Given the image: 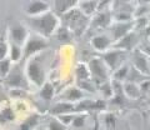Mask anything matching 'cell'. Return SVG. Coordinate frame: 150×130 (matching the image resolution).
<instances>
[{
    "instance_id": "cell-1",
    "label": "cell",
    "mask_w": 150,
    "mask_h": 130,
    "mask_svg": "<svg viewBox=\"0 0 150 130\" xmlns=\"http://www.w3.org/2000/svg\"><path fill=\"white\" fill-rule=\"evenodd\" d=\"M33 28L39 32L40 36H50L55 30L59 28V19L55 15V13L48 11L41 14L39 16H34L31 19Z\"/></svg>"
},
{
    "instance_id": "cell-2",
    "label": "cell",
    "mask_w": 150,
    "mask_h": 130,
    "mask_svg": "<svg viewBox=\"0 0 150 130\" xmlns=\"http://www.w3.org/2000/svg\"><path fill=\"white\" fill-rule=\"evenodd\" d=\"M26 76L36 86H43L45 84V71L39 55L30 58L26 65Z\"/></svg>"
},
{
    "instance_id": "cell-3",
    "label": "cell",
    "mask_w": 150,
    "mask_h": 130,
    "mask_svg": "<svg viewBox=\"0 0 150 130\" xmlns=\"http://www.w3.org/2000/svg\"><path fill=\"white\" fill-rule=\"evenodd\" d=\"M88 69L90 73V79L93 83H98L101 85L103 83L109 81V69L101 58H94L88 64Z\"/></svg>"
},
{
    "instance_id": "cell-4",
    "label": "cell",
    "mask_w": 150,
    "mask_h": 130,
    "mask_svg": "<svg viewBox=\"0 0 150 130\" xmlns=\"http://www.w3.org/2000/svg\"><path fill=\"white\" fill-rule=\"evenodd\" d=\"M63 16H64L65 26L71 32H78L79 30H84V28L88 24V16H85L80 10H76V9H71Z\"/></svg>"
},
{
    "instance_id": "cell-5",
    "label": "cell",
    "mask_w": 150,
    "mask_h": 130,
    "mask_svg": "<svg viewBox=\"0 0 150 130\" xmlns=\"http://www.w3.org/2000/svg\"><path fill=\"white\" fill-rule=\"evenodd\" d=\"M48 48V41H46L43 36L40 35H29V38L25 41L24 44V49H23V58L24 59H29L33 58L39 53V52H43L44 49Z\"/></svg>"
},
{
    "instance_id": "cell-6",
    "label": "cell",
    "mask_w": 150,
    "mask_h": 130,
    "mask_svg": "<svg viewBox=\"0 0 150 130\" xmlns=\"http://www.w3.org/2000/svg\"><path fill=\"white\" fill-rule=\"evenodd\" d=\"M101 60L105 63L109 70L115 71L116 69H119L123 61L125 60V52L123 50H118V49H112V50H108L105 53H101L100 55Z\"/></svg>"
},
{
    "instance_id": "cell-7",
    "label": "cell",
    "mask_w": 150,
    "mask_h": 130,
    "mask_svg": "<svg viewBox=\"0 0 150 130\" xmlns=\"http://www.w3.org/2000/svg\"><path fill=\"white\" fill-rule=\"evenodd\" d=\"M134 28V21H126V23H120L115 21L111 25V41H119L120 39H123L125 35H128L130 31H133Z\"/></svg>"
},
{
    "instance_id": "cell-8",
    "label": "cell",
    "mask_w": 150,
    "mask_h": 130,
    "mask_svg": "<svg viewBox=\"0 0 150 130\" xmlns=\"http://www.w3.org/2000/svg\"><path fill=\"white\" fill-rule=\"evenodd\" d=\"M139 43V38L135 31H130L128 35H125L123 39L112 44L114 49L123 50V52H128V50H133Z\"/></svg>"
},
{
    "instance_id": "cell-9",
    "label": "cell",
    "mask_w": 150,
    "mask_h": 130,
    "mask_svg": "<svg viewBox=\"0 0 150 130\" xmlns=\"http://www.w3.org/2000/svg\"><path fill=\"white\" fill-rule=\"evenodd\" d=\"M10 35H11V41L13 44L15 45H23L25 44V41L29 38V34H28V30L24 25L21 24H15L11 26L10 29Z\"/></svg>"
},
{
    "instance_id": "cell-10",
    "label": "cell",
    "mask_w": 150,
    "mask_h": 130,
    "mask_svg": "<svg viewBox=\"0 0 150 130\" xmlns=\"http://www.w3.org/2000/svg\"><path fill=\"white\" fill-rule=\"evenodd\" d=\"M133 66L137 69L138 71H140L144 75L149 76V58L145 54H143L142 52H137L134 53L133 57Z\"/></svg>"
},
{
    "instance_id": "cell-11",
    "label": "cell",
    "mask_w": 150,
    "mask_h": 130,
    "mask_svg": "<svg viewBox=\"0 0 150 130\" xmlns=\"http://www.w3.org/2000/svg\"><path fill=\"white\" fill-rule=\"evenodd\" d=\"M6 84L11 88H18L21 90V88L26 86V81L24 76L21 75V73L19 71L18 68H14L13 70H10L9 75L6 76Z\"/></svg>"
},
{
    "instance_id": "cell-12",
    "label": "cell",
    "mask_w": 150,
    "mask_h": 130,
    "mask_svg": "<svg viewBox=\"0 0 150 130\" xmlns=\"http://www.w3.org/2000/svg\"><path fill=\"white\" fill-rule=\"evenodd\" d=\"M49 4L44 1H31L29 4H26L25 6V13L28 15L33 16H39L41 14H45L49 11Z\"/></svg>"
},
{
    "instance_id": "cell-13",
    "label": "cell",
    "mask_w": 150,
    "mask_h": 130,
    "mask_svg": "<svg viewBox=\"0 0 150 130\" xmlns=\"http://www.w3.org/2000/svg\"><path fill=\"white\" fill-rule=\"evenodd\" d=\"M91 45H93L94 49L98 50V52L105 53V52L109 50V48L111 46V39L109 38V36L104 35V34L95 35L91 39Z\"/></svg>"
},
{
    "instance_id": "cell-14",
    "label": "cell",
    "mask_w": 150,
    "mask_h": 130,
    "mask_svg": "<svg viewBox=\"0 0 150 130\" xmlns=\"http://www.w3.org/2000/svg\"><path fill=\"white\" fill-rule=\"evenodd\" d=\"M111 24V15L108 11H100L93 18V20L90 23L91 28H96V29H103Z\"/></svg>"
},
{
    "instance_id": "cell-15",
    "label": "cell",
    "mask_w": 150,
    "mask_h": 130,
    "mask_svg": "<svg viewBox=\"0 0 150 130\" xmlns=\"http://www.w3.org/2000/svg\"><path fill=\"white\" fill-rule=\"evenodd\" d=\"M75 113V104L68 103V101H62V103L55 104L51 108V114L56 115H65V114H74Z\"/></svg>"
},
{
    "instance_id": "cell-16",
    "label": "cell",
    "mask_w": 150,
    "mask_h": 130,
    "mask_svg": "<svg viewBox=\"0 0 150 130\" xmlns=\"http://www.w3.org/2000/svg\"><path fill=\"white\" fill-rule=\"evenodd\" d=\"M78 5V1H68V0H64V1H54L53 4V8H54V11H55V15L56 14H60V15H65L68 11H70L71 9H74V6Z\"/></svg>"
},
{
    "instance_id": "cell-17",
    "label": "cell",
    "mask_w": 150,
    "mask_h": 130,
    "mask_svg": "<svg viewBox=\"0 0 150 130\" xmlns=\"http://www.w3.org/2000/svg\"><path fill=\"white\" fill-rule=\"evenodd\" d=\"M83 91L79 89V88H70V89H68L67 91L63 94V98L65 100L68 101V103H73V104H76L79 103L81 99H83Z\"/></svg>"
},
{
    "instance_id": "cell-18",
    "label": "cell",
    "mask_w": 150,
    "mask_h": 130,
    "mask_svg": "<svg viewBox=\"0 0 150 130\" xmlns=\"http://www.w3.org/2000/svg\"><path fill=\"white\" fill-rule=\"evenodd\" d=\"M123 90H124V94L128 95L130 99H138L142 95L140 86L138 84H134V83H124Z\"/></svg>"
},
{
    "instance_id": "cell-19",
    "label": "cell",
    "mask_w": 150,
    "mask_h": 130,
    "mask_svg": "<svg viewBox=\"0 0 150 130\" xmlns=\"http://www.w3.org/2000/svg\"><path fill=\"white\" fill-rule=\"evenodd\" d=\"M148 76L144 75V74H142L140 71H138L137 69H135L134 66L129 69V74H128V78H126V83H134V84H138V83H140V84H143L144 81H146L145 79H146Z\"/></svg>"
},
{
    "instance_id": "cell-20",
    "label": "cell",
    "mask_w": 150,
    "mask_h": 130,
    "mask_svg": "<svg viewBox=\"0 0 150 130\" xmlns=\"http://www.w3.org/2000/svg\"><path fill=\"white\" fill-rule=\"evenodd\" d=\"M98 1H81L78 3L79 10H80L85 16H90L91 14H94V11H96L98 9Z\"/></svg>"
},
{
    "instance_id": "cell-21",
    "label": "cell",
    "mask_w": 150,
    "mask_h": 130,
    "mask_svg": "<svg viewBox=\"0 0 150 130\" xmlns=\"http://www.w3.org/2000/svg\"><path fill=\"white\" fill-rule=\"evenodd\" d=\"M129 66L128 65H121L119 69H116L115 71H112V80L114 81H119V83H123L128 78V74H129Z\"/></svg>"
},
{
    "instance_id": "cell-22",
    "label": "cell",
    "mask_w": 150,
    "mask_h": 130,
    "mask_svg": "<svg viewBox=\"0 0 150 130\" xmlns=\"http://www.w3.org/2000/svg\"><path fill=\"white\" fill-rule=\"evenodd\" d=\"M54 94H55V90H54L53 84L45 81V84L40 88V96L43 98L45 101H50L51 99H53Z\"/></svg>"
},
{
    "instance_id": "cell-23",
    "label": "cell",
    "mask_w": 150,
    "mask_h": 130,
    "mask_svg": "<svg viewBox=\"0 0 150 130\" xmlns=\"http://www.w3.org/2000/svg\"><path fill=\"white\" fill-rule=\"evenodd\" d=\"M38 120H39V115L33 114L25 120V122H23L20 124V126H19L18 130H33L38 125Z\"/></svg>"
},
{
    "instance_id": "cell-24",
    "label": "cell",
    "mask_w": 150,
    "mask_h": 130,
    "mask_svg": "<svg viewBox=\"0 0 150 130\" xmlns=\"http://www.w3.org/2000/svg\"><path fill=\"white\" fill-rule=\"evenodd\" d=\"M23 55H24V53H23V49H21V46H19V45H15V44H11L10 45V49H9V59H10V61H19L21 58H23Z\"/></svg>"
},
{
    "instance_id": "cell-25",
    "label": "cell",
    "mask_w": 150,
    "mask_h": 130,
    "mask_svg": "<svg viewBox=\"0 0 150 130\" xmlns=\"http://www.w3.org/2000/svg\"><path fill=\"white\" fill-rule=\"evenodd\" d=\"M14 119H15V113H14V110L10 106H6V108L1 109V111H0V122L9 123V122H13Z\"/></svg>"
},
{
    "instance_id": "cell-26",
    "label": "cell",
    "mask_w": 150,
    "mask_h": 130,
    "mask_svg": "<svg viewBox=\"0 0 150 130\" xmlns=\"http://www.w3.org/2000/svg\"><path fill=\"white\" fill-rule=\"evenodd\" d=\"M76 78L78 80H90V73L85 64H79L76 66Z\"/></svg>"
},
{
    "instance_id": "cell-27",
    "label": "cell",
    "mask_w": 150,
    "mask_h": 130,
    "mask_svg": "<svg viewBox=\"0 0 150 130\" xmlns=\"http://www.w3.org/2000/svg\"><path fill=\"white\" fill-rule=\"evenodd\" d=\"M78 86L81 91H90V93H95L96 88L94 85V83L90 80H78Z\"/></svg>"
},
{
    "instance_id": "cell-28",
    "label": "cell",
    "mask_w": 150,
    "mask_h": 130,
    "mask_svg": "<svg viewBox=\"0 0 150 130\" xmlns=\"http://www.w3.org/2000/svg\"><path fill=\"white\" fill-rule=\"evenodd\" d=\"M56 36H58L59 40L62 41H67L71 38V31H70L67 26H62V28H58L56 30Z\"/></svg>"
},
{
    "instance_id": "cell-29",
    "label": "cell",
    "mask_w": 150,
    "mask_h": 130,
    "mask_svg": "<svg viewBox=\"0 0 150 130\" xmlns=\"http://www.w3.org/2000/svg\"><path fill=\"white\" fill-rule=\"evenodd\" d=\"M99 90L103 91V95H104V98H108V99L114 96V90H112L111 83H109V81L103 83L101 85H99Z\"/></svg>"
},
{
    "instance_id": "cell-30",
    "label": "cell",
    "mask_w": 150,
    "mask_h": 130,
    "mask_svg": "<svg viewBox=\"0 0 150 130\" xmlns=\"http://www.w3.org/2000/svg\"><path fill=\"white\" fill-rule=\"evenodd\" d=\"M11 70V61L10 59H4L0 61V75L1 76H8L9 73Z\"/></svg>"
},
{
    "instance_id": "cell-31",
    "label": "cell",
    "mask_w": 150,
    "mask_h": 130,
    "mask_svg": "<svg viewBox=\"0 0 150 130\" xmlns=\"http://www.w3.org/2000/svg\"><path fill=\"white\" fill-rule=\"evenodd\" d=\"M75 117L76 115H74V114H65V115H59L58 117V120L60 123H62L63 125H70V124H73V122H74V119H75Z\"/></svg>"
},
{
    "instance_id": "cell-32",
    "label": "cell",
    "mask_w": 150,
    "mask_h": 130,
    "mask_svg": "<svg viewBox=\"0 0 150 130\" xmlns=\"http://www.w3.org/2000/svg\"><path fill=\"white\" fill-rule=\"evenodd\" d=\"M48 130H67V126L65 125H63L62 123L59 122V120H51V122L49 123L48 125Z\"/></svg>"
},
{
    "instance_id": "cell-33",
    "label": "cell",
    "mask_w": 150,
    "mask_h": 130,
    "mask_svg": "<svg viewBox=\"0 0 150 130\" xmlns=\"http://www.w3.org/2000/svg\"><path fill=\"white\" fill-rule=\"evenodd\" d=\"M85 115H78V117H75V119H74V122H73V126L74 128H83L84 125H85Z\"/></svg>"
},
{
    "instance_id": "cell-34",
    "label": "cell",
    "mask_w": 150,
    "mask_h": 130,
    "mask_svg": "<svg viewBox=\"0 0 150 130\" xmlns=\"http://www.w3.org/2000/svg\"><path fill=\"white\" fill-rule=\"evenodd\" d=\"M9 54V46L5 41H0V61L6 59V55Z\"/></svg>"
},
{
    "instance_id": "cell-35",
    "label": "cell",
    "mask_w": 150,
    "mask_h": 130,
    "mask_svg": "<svg viewBox=\"0 0 150 130\" xmlns=\"http://www.w3.org/2000/svg\"><path fill=\"white\" fill-rule=\"evenodd\" d=\"M115 122H116V119L112 114H106L105 115V124L108 125V128H114Z\"/></svg>"
},
{
    "instance_id": "cell-36",
    "label": "cell",
    "mask_w": 150,
    "mask_h": 130,
    "mask_svg": "<svg viewBox=\"0 0 150 130\" xmlns=\"http://www.w3.org/2000/svg\"><path fill=\"white\" fill-rule=\"evenodd\" d=\"M139 9H142V10H145V9H146V10H148L149 8H144V6H143V8H139ZM137 11H140V10H138V9H137ZM138 14H139V13H138ZM138 14H135V16H137ZM144 14H145L144 11H142V13H140V18H143V15H144ZM138 18H139V16H138Z\"/></svg>"
},
{
    "instance_id": "cell-37",
    "label": "cell",
    "mask_w": 150,
    "mask_h": 130,
    "mask_svg": "<svg viewBox=\"0 0 150 130\" xmlns=\"http://www.w3.org/2000/svg\"><path fill=\"white\" fill-rule=\"evenodd\" d=\"M145 34H146L148 36H150V24H148L146 29H145Z\"/></svg>"
},
{
    "instance_id": "cell-38",
    "label": "cell",
    "mask_w": 150,
    "mask_h": 130,
    "mask_svg": "<svg viewBox=\"0 0 150 130\" xmlns=\"http://www.w3.org/2000/svg\"><path fill=\"white\" fill-rule=\"evenodd\" d=\"M149 76H150V58H149Z\"/></svg>"
}]
</instances>
